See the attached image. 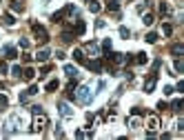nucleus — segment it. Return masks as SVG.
Masks as SVG:
<instances>
[{
  "instance_id": "f257e3e1",
  "label": "nucleus",
  "mask_w": 184,
  "mask_h": 140,
  "mask_svg": "<svg viewBox=\"0 0 184 140\" xmlns=\"http://www.w3.org/2000/svg\"><path fill=\"white\" fill-rule=\"evenodd\" d=\"M20 125H22L20 114H11V116H9V120L4 122V136H13V133H18Z\"/></svg>"
},
{
  "instance_id": "f03ea898",
  "label": "nucleus",
  "mask_w": 184,
  "mask_h": 140,
  "mask_svg": "<svg viewBox=\"0 0 184 140\" xmlns=\"http://www.w3.org/2000/svg\"><path fill=\"white\" fill-rule=\"evenodd\" d=\"M91 98H93V93H91V89H89L87 85L78 87V91H76V100H78L80 105H89V102H91Z\"/></svg>"
},
{
  "instance_id": "7ed1b4c3",
  "label": "nucleus",
  "mask_w": 184,
  "mask_h": 140,
  "mask_svg": "<svg viewBox=\"0 0 184 140\" xmlns=\"http://www.w3.org/2000/svg\"><path fill=\"white\" fill-rule=\"evenodd\" d=\"M31 29H33V33H36V40H40L42 44H44V42H49V33H47V29H44L42 25L33 22V25H31Z\"/></svg>"
},
{
  "instance_id": "20e7f679",
  "label": "nucleus",
  "mask_w": 184,
  "mask_h": 140,
  "mask_svg": "<svg viewBox=\"0 0 184 140\" xmlns=\"http://www.w3.org/2000/svg\"><path fill=\"white\" fill-rule=\"evenodd\" d=\"M47 116H44V114H36V120H33V127H31V129L33 131H42L44 129V127H47Z\"/></svg>"
},
{
  "instance_id": "39448f33",
  "label": "nucleus",
  "mask_w": 184,
  "mask_h": 140,
  "mask_svg": "<svg viewBox=\"0 0 184 140\" xmlns=\"http://www.w3.org/2000/svg\"><path fill=\"white\" fill-rule=\"evenodd\" d=\"M58 111H60L62 118H71L73 116V109L69 107V102H58Z\"/></svg>"
},
{
  "instance_id": "423d86ee",
  "label": "nucleus",
  "mask_w": 184,
  "mask_h": 140,
  "mask_svg": "<svg viewBox=\"0 0 184 140\" xmlns=\"http://www.w3.org/2000/svg\"><path fill=\"white\" fill-rule=\"evenodd\" d=\"M155 78H158V74H151V78L144 82V91H147V93H151V91H153V87H155Z\"/></svg>"
},
{
  "instance_id": "0eeeda50",
  "label": "nucleus",
  "mask_w": 184,
  "mask_h": 140,
  "mask_svg": "<svg viewBox=\"0 0 184 140\" xmlns=\"http://www.w3.org/2000/svg\"><path fill=\"white\" fill-rule=\"evenodd\" d=\"M2 53L7 60H13L16 56H18V51H16V47H2Z\"/></svg>"
},
{
  "instance_id": "6e6552de",
  "label": "nucleus",
  "mask_w": 184,
  "mask_h": 140,
  "mask_svg": "<svg viewBox=\"0 0 184 140\" xmlns=\"http://www.w3.org/2000/svg\"><path fill=\"white\" fill-rule=\"evenodd\" d=\"M91 71H102V60H89V62H85Z\"/></svg>"
},
{
  "instance_id": "1a4fd4ad",
  "label": "nucleus",
  "mask_w": 184,
  "mask_h": 140,
  "mask_svg": "<svg viewBox=\"0 0 184 140\" xmlns=\"http://www.w3.org/2000/svg\"><path fill=\"white\" fill-rule=\"evenodd\" d=\"M49 56H51V53H49V49H40V51L36 53V60H38V62H47Z\"/></svg>"
},
{
  "instance_id": "9d476101",
  "label": "nucleus",
  "mask_w": 184,
  "mask_h": 140,
  "mask_svg": "<svg viewBox=\"0 0 184 140\" xmlns=\"http://www.w3.org/2000/svg\"><path fill=\"white\" fill-rule=\"evenodd\" d=\"M85 29H87V25H85V22H82L80 18H78V22L73 25V33H78V36H82V33H85Z\"/></svg>"
},
{
  "instance_id": "9b49d317",
  "label": "nucleus",
  "mask_w": 184,
  "mask_h": 140,
  "mask_svg": "<svg viewBox=\"0 0 184 140\" xmlns=\"http://www.w3.org/2000/svg\"><path fill=\"white\" fill-rule=\"evenodd\" d=\"M73 58H76V62H82V65L87 62V60H85V51H82V49H73Z\"/></svg>"
},
{
  "instance_id": "f8f14e48",
  "label": "nucleus",
  "mask_w": 184,
  "mask_h": 140,
  "mask_svg": "<svg viewBox=\"0 0 184 140\" xmlns=\"http://www.w3.org/2000/svg\"><path fill=\"white\" fill-rule=\"evenodd\" d=\"M87 51L91 53V56H100V47H98L96 42H89V44H87Z\"/></svg>"
},
{
  "instance_id": "ddd939ff",
  "label": "nucleus",
  "mask_w": 184,
  "mask_h": 140,
  "mask_svg": "<svg viewBox=\"0 0 184 140\" xmlns=\"http://www.w3.org/2000/svg\"><path fill=\"white\" fill-rule=\"evenodd\" d=\"M171 53H173L175 58H180V56L184 53V44H173V47H171Z\"/></svg>"
},
{
  "instance_id": "4468645a",
  "label": "nucleus",
  "mask_w": 184,
  "mask_h": 140,
  "mask_svg": "<svg viewBox=\"0 0 184 140\" xmlns=\"http://www.w3.org/2000/svg\"><path fill=\"white\" fill-rule=\"evenodd\" d=\"M2 25H7V27H13V25H16V18H13L11 14H4V16H2Z\"/></svg>"
},
{
  "instance_id": "2eb2a0df",
  "label": "nucleus",
  "mask_w": 184,
  "mask_h": 140,
  "mask_svg": "<svg viewBox=\"0 0 184 140\" xmlns=\"http://www.w3.org/2000/svg\"><path fill=\"white\" fill-rule=\"evenodd\" d=\"M160 127V118L158 116H149V129H158Z\"/></svg>"
},
{
  "instance_id": "dca6fc26",
  "label": "nucleus",
  "mask_w": 184,
  "mask_h": 140,
  "mask_svg": "<svg viewBox=\"0 0 184 140\" xmlns=\"http://www.w3.org/2000/svg\"><path fill=\"white\" fill-rule=\"evenodd\" d=\"M33 76H36V71H33V69H31V67H27V69H25V71H22V78H25V80H27V82H29V80H33Z\"/></svg>"
},
{
  "instance_id": "f3484780",
  "label": "nucleus",
  "mask_w": 184,
  "mask_h": 140,
  "mask_svg": "<svg viewBox=\"0 0 184 140\" xmlns=\"http://www.w3.org/2000/svg\"><path fill=\"white\" fill-rule=\"evenodd\" d=\"M64 74L69 76V78H76V76H78V69H76L73 65H67V67H64Z\"/></svg>"
},
{
  "instance_id": "a211bd4d",
  "label": "nucleus",
  "mask_w": 184,
  "mask_h": 140,
  "mask_svg": "<svg viewBox=\"0 0 184 140\" xmlns=\"http://www.w3.org/2000/svg\"><path fill=\"white\" fill-rule=\"evenodd\" d=\"M60 87V82L58 80H49L47 82V87H44V89H47V91H55V89H58Z\"/></svg>"
},
{
  "instance_id": "6ab92c4d",
  "label": "nucleus",
  "mask_w": 184,
  "mask_h": 140,
  "mask_svg": "<svg viewBox=\"0 0 184 140\" xmlns=\"http://www.w3.org/2000/svg\"><path fill=\"white\" fill-rule=\"evenodd\" d=\"M144 40H147L149 44H155V42H158V33H153V31L147 33V38H144Z\"/></svg>"
},
{
  "instance_id": "aec40b11",
  "label": "nucleus",
  "mask_w": 184,
  "mask_h": 140,
  "mask_svg": "<svg viewBox=\"0 0 184 140\" xmlns=\"http://www.w3.org/2000/svg\"><path fill=\"white\" fill-rule=\"evenodd\" d=\"M62 18H64V11H55L51 16V22H62Z\"/></svg>"
},
{
  "instance_id": "412c9836",
  "label": "nucleus",
  "mask_w": 184,
  "mask_h": 140,
  "mask_svg": "<svg viewBox=\"0 0 184 140\" xmlns=\"http://www.w3.org/2000/svg\"><path fill=\"white\" fill-rule=\"evenodd\" d=\"M11 76L20 78V76H22V67H20V65H13V67H11Z\"/></svg>"
},
{
  "instance_id": "4be33fe9",
  "label": "nucleus",
  "mask_w": 184,
  "mask_h": 140,
  "mask_svg": "<svg viewBox=\"0 0 184 140\" xmlns=\"http://www.w3.org/2000/svg\"><path fill=\"white\" fill-rule=\"evenodd\" d=\"M89 11H93V14H98V11H100V5L96 2V0H91V2H89Z\"/></svg>"
},
{
  "instance_id": "5701e85b",
  "label": "nucleus",
  "mask_w": 184,
  "mask_h": 140,
  "mask_svg": "<svg viewBox=\"0 0 184 140\" xmlns=\"http://www.w3.org/2000/svg\"><path fill=\"white\" fill-rule=\"evenodd\" d=\"M147 60H149V58H147V53H138L135 62H138V65H147Z\"/></svg>"
},
{
  "instance_id": "b1692460",
  "label": "nucleus",
  "mask_w": 184,
  "mask_h": 140,
  "mask_svg": "<svg viewBox=\"0 0 184 140\" xmlns=\"http://www.w3.org/2000/svg\"><path fill=\"white\" fill-rule=\"evenodd\" d=\"M131 114L140 118V116H147V111H144V109H140V107H133V109H131Z\"/></svg>"
},
{
  "instance_id": "393cba45",
  "label": "nucleus",
  "mask_w": 184,
  "mask_h": 140,
  "mask_svg": "<svg viewBox=\"0 0 184 140\" xmlns=\"http://www.w3.org/2000/svg\"><path fill=\"white\" fill-rule=\"evenodd\" d=\"M118 7H120V5L115 2V0H109V2H107V9L109 11H118Z\"/></svg>"
},
{
  "instance_id": "a878e982",
  "label": "nucleus",
  "mask_w": 184,
  "mask_h": 140,
  "mask_svg": "<svg viewBox=\"0 0 184 140\" xmlns=\"http://www.w3.org/2000/svg\"><path fill=\"white\" fill-rule=\"evenodd\" d=\"M102 49H104V53L111 51V38H104V40H102Z\"/></svg>"
},
{
  "instance_id": "bb28decb",
  "label": "nucleus",
  "mask_w": 184,
  "mask_h": 140,
  "mask_svg": "<svg viewBox=\"0 0 184 140\" xmlns=\"http://www.w3.org/2000/svg\"><path fill=\"white\" fill-rule=\"evenodd\" d=\"M175 71H177V76H180V74H182V71H184V62H182V60H180V58H177V60H175Z\"/></svg>"
},
{
  "instance_id": "cd10ccee",
  "label": "nucleus",
  "mask_w": 184,
  "mask_h": 140,
  "mask_svg": "<svg viewBox=\"0 0 184 140\" xmlns=\"http://www.w3.org/2000/svg\"><path fill=\"white\" fill-rule=\"evenodd\" d=\"M62 40H64V42H71V40H73V33H71L69 29H67V31L62 33Z\"/></svg>"
},
{
  "instance_id": "c85d7f7f",
  "label": "nucleus",
  "mask_w": 184,
  "mask_h": 140,
  "mask_svg": "<svg viewBox=\"0 0 184 140\" xmlns=\"http://www.w3.org/2000/svg\"><path fill=\"white\" fill-rule=\"evenodd\" d=\"M142 22H144V25H147V27H149V25H153V16H151V14H144Z\"/></svg>"
},
{
  "instance_id": "c756f323",
  "label": "nucleus",
  "mask_w": 184,
  "mask_h": 140,
  "mask_svg": "<svg viewBox=\"0 0 184 140\" xmlns=\"http://www.w3.org/2000/svg\"><path fill=\"white\" fill-rule=\"evenodd\" d=\"M11 9H13V11H22L25 7H22V2H18V0H13V2H11Z\"/></svg>"
},
{
  "instance_id": "7c9ffc66",
  "label": "nucleus",
  "mask_w": 184,
  "mask_h": 140,
  "mask_svg": "<svg viewBox=\"0 0 184 140\" xmlns=\"http://www.w3.org/2000/svg\"><path fill=\"white\" fill-rule=\"evenodd\" d=\"M7 105H9V98L0 93V109H4V107H7Z\"/></svg>"
},
{
  "instance_id": "2f4dec72",
  "label": "nucleus",
  "mask_w": 184,
  "mask_h": 140,
  "mask_svg": "<svg viewBox=\"0 0 184 140\" xmlns=\"http://www.w3.org/2000/svg\"><path fill=\"white\" fill-rule=\"evenodd\" d=\"M120 36H122V38H124V40H126V38L131 36V31L126 29V27H120Z\"/></svg>"
},
{
  "instance_id": "473e14b6",
  "label": "nucleus",
  "mask_w": 184,
  "mask_h": 140,
  "mask_svg": "<svg viewBox=\"0 0 184 140\" xmlns=\"http://www.w3.org/2000/svg\"><path fill=\"white\" fill-rule=\"evenodd\" d=\"M36 93H38V85H31L27 89V96H36Z\"/></svg>"
},
{
  "instance_id": "72a5a7b5",
  "label": "nucleus",
  "mask_w": 184,
  "mask_h": 140,
  "mask_svg": "<svg viewBox=\"0 0 184 140\" xmlns=\"http://www.w3.org/2000/svg\"><path fill=\"white\" fill-rule=\"evenodd\" d=\"M180 107H182V100L177 98V100H173V105H171V109L173 111H180Z\"/></svg>"
},
{
  "instance_id": "f704fd0d",
  "label": "nucleus",
  "mask_w": 184,
  "mask_h": 140,
  "mask_svg": "<svg viewBox=\"0 0 184 140\" xmlns=\"http://www.w3.org/2000/svg\"><path fill=\"white\" fill-rule=\"evenodd\" d=\"M162 31L166 33V36H171V33H173V27H171V25H166V22H164V25H162Z\"/></svg>"
},
{
  "instance_id": "c9c22d12",
  "label": "nucleus",
  "mask_w": 184,
  "mask_h": 140,
  "mask_svg": "<svg viewBox=\"0 0 184 140\" xmlns=\"http://www.w3.org/2000/svg\"><path fill=\"white\" fill-rule=\"evenodd\" d=\"M31 114H33V116H36V114H42V107H40V105H33V107H31Z\"/></svg>"
},
{
  "instance_id": "e433bc0d",
  "label": "nucleus",
  "mask_w": 184,
  "mask_h": 140,
  "mask_svg": "<svg viewBox=\"0 0 184 140\" xmlns=\"http://www.w3.org/2000/svg\"><path fill=\"white\" fill-rule=\"evenodd\" d=\"M171 93H175V89L171 87V85H166V87H164V96H171Z\"/></svg>"
},
{
  "instance_id": "4c0bfd02",
  "label": "nucleus",
  "mask_w": 184,
  "mask_h": 140,
  "mask_svg": "<svg viewBox=\"0 0 184 140\" xmlns=\"http://www.w3.org/2000/svg\"><path fill=\"white\" fill-rule=\"evenodd\" d=\"M20 47L22 49H29V40H27V38H20Z\"/></svg>"
},
{
  "instance_id": "58836bf2",
  "label": "nucleus",
  "mask_w": 184,
  "mask_h": 140,
  "mask_svg": "<svg viewBox=\"0 0 184 140\" xmlns=\"http://www.w3.org/2000/svg\"><path fill=\"white\" fill-rule=\"evenodd\" d=\"M49 71H51V65H44V67H42V71H40V76H47Z\"/></svg>"
},
{
  "instance_id": "ea45409f",
  "label": "nucleus",
  "mask_w": 184,
  "mask_h": 140,
  "mask_svg": "<svg viewBox=\"0 0 184 140\" xmlns=\"http://www.w3.org/2000/svg\"><path fill=\"white\" fill-rule=\"evenodd\" d=\"M160 14H162V16H164V14H169V7H166L164 2H160Z\"/></svg>"
},
{
  "instance_id": "a19ab883",
  "label": "nucleus",
  "mask_w": 184,
  "mask_h": 140,
  "mask_svg": "<svg viewBox=\"0 0 184 140\" xmlns=\"http://www.w3.org/2000/svg\"><path fill=\"white\" fill-rule=\"evenodd\" d=\"M55 58H58V60H64L67 56H64V51H60V49H58V51H55Z\"/></svg>"
},
{
  "instance_id": "79ce46f5",
  "label": "nucleus",
  "mask_w": 184,
  "mask_h": 140,
  "mask_svg": "<svg viewBox=\"0 0 184 140\" xmlns=\"http://www.w3.org/2000/svg\"><path fill=\"white\" fill-rule=\"evenodd\" d=\"M129 125H131V127H140V120H138V116H135L133 120H129Z\"/></svg>"
},
{
  "instance_id": "37998d69",
  "label": "nucleus",
  "mask_w": 184,
  "mask_h": 140,
  "mask_svg": "<svg viewBox=\"0 0 184 140\" xmlns=\"http://www.w3.org/2000/svg\"><path fill=\"white\" fill-rule=\"evenodd\" d=\"M55 138H64V131L60 129V125H58V129H55Z\"/></svg>"
},
{
  "instance_id": "c03bdc74",
  "label": "nucleus",
  "mask_w": 184,
  "mask_h": 140,
  "mask_svg": "<svg viewBox=\"0 0 184 140\" xmlns=\"http://www.w3.org/2000/svg\"><path fill=\"white\" fill-rule=\"evenodd\" d=\"M158 109H160V111H164V109H166V102H162V100H160V102H158Z\"/></svg>"
},
{
  "instance_id": "a18cd8bd",
  "label": "nucleus",
  "mask_w": 184,
  "mask_h": 140,
  "mask_svg": "<svg viewBox=\"0 0 184 140\" xmlns=\"http://www.w3.org/2000/svg\"><path fill=\"white\" fill-rule=\"evenodd\" d=\"M0 74H7V65L4 62H0Z\"/></svg>"
},
{
  "instance_id": "49530a36",
  "label": "nucleus",
  "mask_w": 184,
  "mask_h": 140,
  "mask_svg": "<svg viewBox=\"0 0 184 140\" xmlns=\"http://www.w3.org/2000/svg\"><path fill=\"white\" fill-rule=\"evenodd\" d=\"M42 5H49V0H42Z\"/></svg>"
},
{
  "instance_id": "de8ad7c7",
  "label": "nucleus",
  "mask_w": 184,
  "mask_h": 140,
  "mask_svg": "<svg viewBox=\"0 0 184 140\" xmlns=\"http://www.w3.org/2000/svg\"><path fill=\"white\" fill-rule=\"evenodd\" d=\"M87 2H91V0H87Z\"/></svg>"
}]
</instances>
